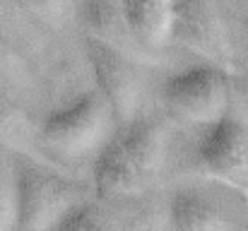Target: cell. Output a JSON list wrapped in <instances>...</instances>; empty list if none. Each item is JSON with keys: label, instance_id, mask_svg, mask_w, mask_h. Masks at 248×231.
Returning <instances> with one entry per match:
<instances>
[{"label": "cell", "instance_id": "1", "mask_svg": "<svg viewBox=\"0 0 248 231\" xmlns=\"http://www.w3.org/2000/svg\"><path fill=\"white\" fill-rule=\"evenodd\" d=\"M166 159L164 135L157 123L138 118L99 152L94 185L99 198L118 200L142 193L162 173Z\"/></svg>", "mask_w": 248, "mask_h": 231}, {"label": "cell", "instance_id": "2", "mask_svg": "<svg viewBox=\"0 0 248 231\" xmlns=\"http://www.w3.org/2000/svg\"><path fill=\"white\" fill-rule=\"evenodd\" d=\"M116 116L99 92H87L56 108L41 125V142L65 156L101 152L113 138Z\"/></svg>", "mask_w": 248, "mask_h": 231}, {"label": "cell", "instance_id": "3", "mask_svg": "<svg viewBox=\"0 0 248 231\" xmlns=\"http://www.w3.org/2000/svg\"><path fill=\"white\" fill-rule=\"evenodd\" d=\"M12 178L19 229L56 231L75 207H80L75 185L58 173H51L34 164H19Z\"/></svg>", "mask_w": 248, "mask_h": 231}, {"label": "cell", "instance_id": "4", "mask_svg": "<svg viewBox=\"0 0 248 231\" xmlns=\"http://www.w3.org/2000/svg\"><path fill=\"white\" fill-rule=\"evenodd\" d=\"M169 108L198 125H215L229 113V73L202 63L171 75L164 84Z\"/></svg>", "mask_w": 248, "mask_h": 231}, {"label": "cell", "instance_id": "5", "mask_svg": "<svg viewBox=\"0 0 248 231\" xmlns=\"http://www.w3.org/2000/svg\"><path fill=\"white\" fill-rule=\"evenodd\" d=\"M171 39L207 58L224 73L234 70V48L219 10L212 0H173Z\"/></svg>", "mask_w": 248, "mask_h": 231}, {"label": "cell", "instance_id": "6", "mask_svg": "<svg viewBox=\"0 0 248 231\" xmlns=\"http://www.w3.org/2000/svg\"><path fill=\"white\" fill-rule=\"evenodd\" d=\"M198 161L207 176L248 200V123L227 113L210 125L198 145Z\"/></svg>", "mask_w": 248, "mask_h": 231}, {"label": "cell", "instance_id": "7", "mask_svg": "<svg viewBox=\"0 0 248 231\" xmlns=\"http://www.w3.org/2000/svg\"><path fill=\"white\" fill-rule=\"evenodd\" d=\"M87 58L96 79V92L111 106L116 121L125 125L138 121L142 104V79L133 58L96 39H87Z\"/></svg>", "mask_w": 248, "mask_h": 231}, {"label": "cell", "instance_id": "8", "mask_svg": "<svg viewBox=\"0 0 248 231\" xmlns=\"http://www.w3.org/2000/svg\"><path fill=\"white\" fill-rule=\"evenodd\" d=\"M80 17L89 31V39H96L135 61V48L142 46L135 41L125 22L121 0H82Z\"/></svg>", "mask_w": 248, "mask_h": 231}, {"label": "cell", "instance_id": "9", "mask_svg": "<svg viewBox=\"0 0 248 231\" xmlns=\"http://www.w3.org/2000/svg\"><path fill=\"white\" fill-rule=\"evenodd\" d=\"M125 22L142 48H162L171 39L173 0H121Z\"/></svg>", "mask_w": 248, "mask_h": 231}, {"label": "cell", "instance_id": "10", "mask_svg": "<svg viewBox=\"0 0 248 231\" xmlns=\"http://www.w3.org/2000/svg\"><path fill=\"white\" fill-rule=\"evenodd\" d=\"M171 231H234L222 210L200 193L181 190L169 205Z\"/></svg>", "mask_w": 248, "mask_h": 231}, {"label": "cell", "instance_id": "11", "mask_svg": "<svg viewBox=\"0 0 248 231\" xmlns=\"http://www.w3.org/2000/svg\"><path fill=\"white\" fill-rule=\"evenodd\" d=\"M34 138L31 121L19 108V104L7 94L5 87H0V142L15 150H29Z\"/></svg>", "mask_w": 248, "mask_h": 231}, {"label": "cell", "instance_id": "12", "mask_svg": "<svg viewBox=\"0 0 248 231\" xmlns=\"http://www.w3.org/2000/svg\"><path fill=\"white\" fill-rule=\"evenodd\" d=\"M31 68L24 61L22 51L12 39L0 29V87L5 89H27L31 84Z\"/></svg>", "mask_w": 248, "mask_h": 231}, {"label": "cell", "instance_id": "13", "mask_svg": "<svg viewBox=\"0 0 248 231\" xmlns=\"http://www.w3.org/2000/svg\"><path fill=\"white\" fill-rule=\"evenodd\" d=\"M17 2L24 12L51 27H65L75 15L73 0H17Z\"/></svg>", "mask_w": 248, "mask_h": 231}, {"label": "cell", "instance_id": "14", "mask_svg": "<svg viewBox=\"0 0 248 231\" xmlns=\"http://www.w3.org/2000/svg\"><path fill=\"white\" fill-rule=\"evenodd\" d=\"M56 231H108V227L101 222V217L92 207L80 205L58 224Z\"/></svg>", "mask_w": 248, "mask_h": 231}, {"label": "cell", "instance_id": "15", "mask_svg": "<svg viewBox=\"0 0 248 231\" xmlns=\"http://www.w3.org/2000/svg\"><path fill=\"white\" fill-rule=\"evenodd\" d=\"M17 229V195L15 178L0 176V231Z\"/></svg>", "mask_w": 248, "mask_h": 231}, {"label": "cell", "instance_id": "16", "mask_svg": "<svg viewBox=\"0 0 248 231\" xmlns=\"http://www.w3.org/2000/svg\"><path fill=\"white\" fill-rule=\"evenodd\" d=\"M22 12L24 10L19 7L17 0H0V19H5L7 24H17Z\"/></svg>", "mask_w": 248, "mask_h": 231}]
</instances>
